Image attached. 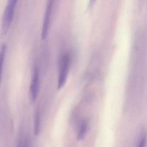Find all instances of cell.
I'll return each instance as SVG.
<instances>
[{"mask_svg":"<svg viewBox=\"0 0 147 147\" xmlns=\"http://www.w3.org/2000/svg\"><path fill=\"white\" fill-rule=\"evenodd\" d=\"M16 0H9L5 8L2 20V32L4 35L8 32L13 20Z\"/></svg>","mask_w":147,"mask_h":147,"instance_id":"cell-1","label":"cell"},{"mask_svg":"<svg viewBox=\"0 0 147 147\" xmlns=\"http://www.w3.org/2000/svg\"><path fill=\"white\" fill-rule=\"evenodd\" d=\"M70 62L69 55L67 53L63 55L61 61L60 73L57 81V89L61 88L66 83L68 74Z\"/></svg>","mask_w":147,"mask_h":147,"instance_id":"cell-2","label":"cell"},{"mask_svg":"<svg viewBox=\"0 0 147 147\" xmlns=\"http://www.w3.org/2000/svg\"><path fill=\"white\" fill-rule=\"evenodd\" d=\"M53 2L54 1L52 0L49 1H48L47 6H46V10L45 13L43 21L42 34H41V38L43 40L45 39L48 36L51 17L52 8H53Z\"/></svg>","mask_w":147,"mask_h":147,"instance_id":"cell-3","label":"cell"},{"mask_svg":"<svg viewBox=\"0 0 147 147\" xmlns=\"http://www.w3.org/2000/svg\"><path fill=\"white\" fill-rule=\"evenodd\" d=\"M39 88V71L37 66L33 69L32 80L30 86V95L32 101L34 102L36 99Z\"/></svg>","mask_w":147,"mask_h":147,"instance_id":"cell-4","label":"cell"},{"mask_svg":"<svg viewBox=\"0 0 147 147\" xmlns=\"http://www.w3.org/2000/svg\"><path fill=\"white\" fill-rule=\"evenodd\" d=\"M34 122V134L37 136L39 134L40 130V115L38 108L36 110Z\"/></svg>","mask_w":147,"mask_h":147,"instance_id":"cell-5","label":"cell"},{"mask_svg":"<svg viewBox=\"0 0 147 147\" xmlns=\"http://www.w3.org/2000/svg\"><path fill=\"white\" fill-rule=\"evenodd\" d=\"M87 128V122L86 120H83L82 123L80 131L78 132V135H77V139L78 141H80L84 138L86 133Z\"/></svg>","mask_w":147,"mask_h":147,"instance_id":"cell-6","label":"cell"},{"mask_svg":"<svg viewBox=\"0 0 147 147\" xmlns=\"http://www.w3.org/2000/svg\"><path fill=\"white\" fill-rule=\"evenodd\" d=\"M6 45L4 44L1 47V72H2V69H3V63L5 58V55L6 52Z\"/></svg>","mask_w":147,"mask_h":147,"instance_id":"cell-7","label":"cell"},{"mask_svg":"<svg viewBox=\"0 0 147 147\" xmlns=\"http://www.w3.org/2000/svg\"><path fill=\"white\" fill-rule=\"evenodd\" d=\"M145 144H146V138H143L137 147H145Z\"/></svg>","mask_w":147,"mask_h":147,"instance_id":"cell-8","label":"cell"},{"mask_svg":"<svg viewBox=\"0 0 147 147\" xmlns=\"http://www.w3.org/2000/svg\"><path fill=\"white\" fill-rule=\"evenodd\" d=\"M19 147H22V146H19Z\"/></svg>","mask_w":147,"mask_h":147,"instance_id":"cell-9","label":"cell"}]
</instances>
